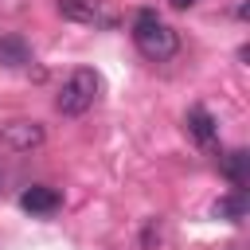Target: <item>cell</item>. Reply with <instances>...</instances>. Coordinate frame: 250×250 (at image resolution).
Listing matches in <instances>:
<instances>
[{"label":"cell","instance_id":"obj_1","mask_svg":"<svg viewBox=\"0 0 250 250\" xmlns=\"http://www.w3.org/2000/svg\"><path fill=\"white\" fill-rule=\"evenodd\" d=\"M133 43H137V51L145 55V59H152V62H168L176 51H180V35H176V27L168 23V20H160L152 8H145V12H137V20H133Z\"/></svg>","mask_w":250,"mask_h":250},{"label":"cell","instance_id":"obj_2","mask_svg":"<svg viewBox=\"0 0 250 250\" xmlns=\"http://www.w3.org/2000/svg\"><path fill=\"white\" fill-rule=\"evenodd\" d=\"M98 98H102V74L90 66H78V70H70V78L55 94V109L62 117H82L86 109H94Z\"/></svg>","mask_w":250,"mask_h":250},{"label":"cell","instance_id":"obj_3","mask_svg":"<svg viewBox=\"0 0 250 250\" xmlns=\"http://www.w3.org/2000/svg\"><path fill=\"white\" fill-rule=\"evenodd\" d=\"M43 137H47V129L39 121H27V117L0 125V148H8V152H31V148L43 145Z\"/></svg>","mask_w":250,"mask_h":250},{"label":"cell","instance_id":"obj_4","mask_svg":"<svg viewBox=\"0 0 250 250\" xmlns=\"http://www.w3.org/2000/svg\"><path fill=\"white\" fill-rule=\"evenodd\" d=\"M20 207L27 215H55L62 207V195L55 188H47V184H31V188L20 191Z\"/></svg>","mask_w":250,"mask_h":250},{"label":"cell","instance_id":"obj_5","mask_svg":"<svg viewBox=\"0 0 250 250\" xmlns=\"http://www.w3.org/2000/svg\"><path fill=\"white\" fill-rule=\"evenodd\" d=\"M184 125H188V133H191L199 145H215V137H219V125H215V117H211L203 105H191L188 117H184Z\"/></svg>","mask_w":250,"mask_h":250},{"label":"cell","instance_id":"obj_6","mask_svg":"<svg viewBox=\"0 0 250 250\" xmlns=\"http://www.w3.org/2000/svg\"><path fill=\"white\" fill-rule=\"evenodd\" d=\"M27 62H31L27 39H23V35H0V66L20 70V66H27Z\"/></svg>","mask_w":250,"mask_h":250},{"label":"cell","instance_id":"obj_7","mask_svg":"<svg viewBox=\"0 0 250 250\" xmlns=\"http://www.w3.org/2000/svg\"><path fill=\"white\" fill-rule=\"evenodd\" d=\"M219 168H223V176H227L234 188H246V180H250V152H246V148H230V152L219 160Z\"/></svg>","mask_w":250,"mask_h":250},{"label":"cell","instance_id":"obj_8","mask_svg":"<svg viewBox=\"0 0 250 250\" xmlns=\"http://www.w3.org/2000/svg\"><path fill=\"white\" fill-rule=\"evenodd\" d=\"M59 16L74 23H102V4L98 0H59Z\"/></svg>","mask_w":250,"mask_h":250},{"label":"cell","instance_id":"obj_9","mask_svg":"<svg viewBox=\"0 0 250 250\" xmlns=\"http://www.w3.org/2000/svg\"><path fill=\"white\" fill-rule=\"evenodd\" d=\"M242 215H246V195H242V188H234V195H223V199L215 203V219L238 223Z\"/></svg>","mask_w":250,"mask_h":250},{"label":"cell","instance_id":"obj_10","mask_svg":"<svg viewBox=\"0 0 250 250\" xmlns=\"http://www.w3.org/2000/svg\"><path fill=\"white\" fill-rule=\"evenodd\" d=\"M195 0H172V8H191Z\"/></svg>","mask_w":250,"mask_h":250}]
</instances>
